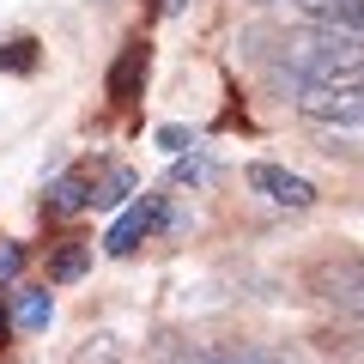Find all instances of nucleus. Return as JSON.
Instances as JSON below:
<instances>
[{"mask_svg":"<svg viewBox=\"0 0 364 364\" xmlns=\"http://www.w3.org/2000/svg\"><path fill=\"white\" fill-rule=\"evenodd\" d=\"M164 13H182V0H164Z\"/></svg>","mask_w":364,"mask_h":364,"instance_id":"obj_13","label":"nucleus"},{"mask_svg":"<svg viewBox=\"0 0 364 364\" xmlns=\"http://www.w3.org/2000/svg\"><path fill=\"white\" fill-rule=\"evenodd\" d=\"M310 286L316 298L340 304L346 316H364V255H322L310 267Z\"/></svg>","mask_w":364,"mask_h":364,"instance_id":"obj_2","label":"nucleus"},{"mask_svg":"<svg viewBox=\"0 0 364 364\" xmlns=\"http://www.w3.org/2000/svg\"><path fill=\"white\" fill-rule=\"evenodd\" d=\"M291 6H298V0H291Z\"/></svg>","mask_w":364,"mask_h":364,"instance_id":"obj_15","label":"nucleus"},{"mask_svg":"<svg viewBox=\"0 0 364 364\" xmlns=\"http://www.w3.org/2000/svg\"><path fill=\"white\" fill-rule=\"evenodd\" d=\"M18 267H25V249L6 243V249H0V279H18Z\"/></svg>","mask_w":364,"mask_h":364,"instance_id":"obj_11","label":"nucleus"},{"mask_svg":"<svg viewBox=\"0 0 364 364\" xmlns=\"http://www.w3.org/2000/svg\"><path fill=\"white\" fill-rule=\"evenodd\" d=\"M0 67H6V73H31V67H37V43H31V37H13L6 49H0Z\"/></svg>","mask_w":364,"mask_h":364,"instance_id":"obj_9","label":"nucleus"},{"mask_svg":"<svg viewBox=\"0 0 364 364\" xmlns=\"http://www.w3.org/2000/svg\"><path fill=\"white\" fill-rule=\"evenodd\" d=\"M286 67L310 85H364V37L340 25H316L286 37Z\"/></svg>","mask_w":364,"mask_h":364,"instance_id":"obj_1","label":"nucleus"},{"mask_svg":"<svg viewBox=\"0 0 364 364\" xmlns=\"http://www.w3.org/2000/svg\"><path fill=\"white\" fill-rule=\"evenodd\" d=\"M158 219H164V200H158V195H146V200H134V207L122 213L116 225H109V237H104V249H109V255H134V249H140L146 237L158 231Z\"/></svg>","mask_w":364,"mask_h":364,"instance_id":"obj_5","label":"nucleus"},{"mask_svg":"<svg viewBox=\"0 0 364 364\" xmlns=\"http://www.w3.org/2000/svg\"><path fill=\"white\" fill-rule=\"evenodd\" d=\"M0 334H6V310H0Z\"/></svg>","mask_w":364,"mask_h":364,"instance_id":"obj_14","label":"nucleus"},{"mask_svg":"<svg viewBox=\"0 0 364 364\" xmlns=\"http://www.w3.org/2000/svg\"><path fill=\"white\" fill-rule=\"evenodd\" d=\"M298 116L364 128V85H310V79H298Z\"/></svg>","mask_w":364,"mask_h":364,"instance_id":"obj_3","label":"nucleus"},{"mask_svg":"<svg viewBox=\"0 0 364 364\" xmlns=\"http://www.w3.org/2000/svg\"><path fill=\"white\" fill-rule=\"evenodd\" d=\"M146 85V43H128V49L116 55V67H109V97L116 104H134Z\"/></svg>","mask_w":364,"mask_h":364,"instance_id":"obj_6","label":"nucleus"},{"mask_svg":"<svg viewBox=\"0 0 364 364\" xmlns=\"http://www.w3.org/2000/svg\"><path fill=\"white\" fill-rule=\"evenodd\" d=\"M158 146H164V152H188V134H182V128H164V134H158Z\"/></svg>","mask_w":364,"mask_h":364,"instance_id":"obj_12","label":"nucleus"},{"mask_svg":"<svg viewBox=\"0 0 364 364\" xmlns=\"http://www.w3.org/2000/svg\"><path fill=\"white\" fill-rule=\"evenodd\" d=\"M85 267H91V255H85L79 243H67V249H55V261H49V279H61V286H67V279H79Z\"/></svg>","mask_w":364,"mask_h":364,"instance_id":"obj_8","label":"nucleus"},{"mask_svg":"<svg viewBox=\"0 0 364 364\" xmlns=\"http://www.w3.org/2000/svg\"><path fill=\"white\" fill-rule=\"evenodd\" d=\"M134 188V176L128 170H109V182H97V207H109V200H122Z\"/></svg>","mask_w":364,"mask_h":364,"instance_id":"obj_10","label":"nucleus"},{"mask_svg":"<svg viewBox=\"0 0 364 364\" xmlns=\"http://www.w3.org/2000/svg\"><path fill=\"white\" fill-rule=\"evenodd\" d=\"M249 188L267 195L273 207H291V213H310L316 207V182L298 176V170H286V164H249Z\"/></svg>","mask_w":364,"mask_h":364,"instance_id":"obj_4","label":"nucleus"},{"mask_svg":"<svg viewBox=\"0 0 364 364\" xmlns=\"http://www.w3.org/2000/svg\"><path fill=\"white\" fill-rule=\"evenodd\" d=\"M49 316H55V298H49V291H18L13 322L25 328V334H43V328H49Z\"/></svg>","mask_w":364,"mask_h":364,"instance_id":"obj_7","label":"nucleus"}]
</instances>
